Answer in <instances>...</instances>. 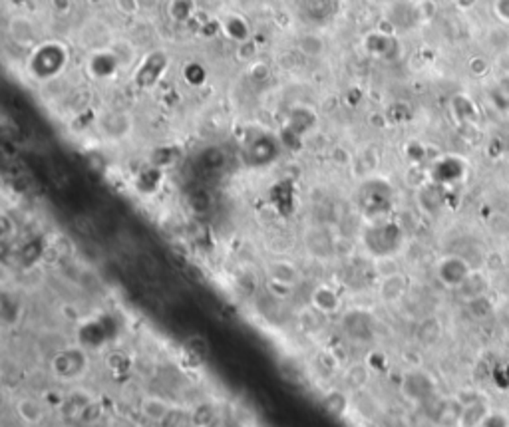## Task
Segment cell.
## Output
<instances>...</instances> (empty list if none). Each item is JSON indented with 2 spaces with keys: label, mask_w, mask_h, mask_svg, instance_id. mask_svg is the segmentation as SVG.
Returning <instances> with one entry per match:
<instances>
[{
  "label": "cell",
  "mask_w": 509,
  "mask_h": 427,
  "mask_svg": "<svg viewBox=\"0 0 509 427\" xmlns=\"http://www.w3.org/2000/svg\"><path fill=\"white\" fill-rule=\"evenodd\" d=\"M436 276L448 288H462L472 276V268L462 256L452 254V256H443L442 261L436 264Z\"/></svg>",
  "instance_id": "cell-1"
},
{
  "label": "cell",
  "mask_w": 509,
  "mask_h": 427,
  "mask_svg": "<svg viewBox=\"0 0 509 427\" xmlns=\"http://www.w3.org/2000/svg\"><path fill=\"white\" fill-rule=\"evenodd\" d=\"M52 368L58 373V378L62 380H76L88 368V360L82 348H68V350L60 352L52 361Z\"/></svg>",
  "instance_id": "cell-2"
},
{
  "label": "cell",
  "mask_w": 509,
  "mask_h": 427,
  "mask_svg": "<svg viewBox=\"0 0 509 427\" xmlns=\"http://www.w3.org/2000/svg\"><path fill=\"white\" fill-rule=\"evenodd\" d=\"M173 409H176V405L167 402L161 395L147 394L140 400V414L145 421L155 423V426H164V421L171 416Z\"/></svg>",
  "instance_id": "cell-3"
},
{
  "label": "cell",
  "mask_w": 509,
  "mask_h": 427,
  "mask_svg": "<svg viewBox=\"0 0 509 427\" xmlns=\"http://www.w3.org/2000/svg\"><path fill=\"white\" fill-rule=\"evenodd\" d=\"M402 390H404V395L410 397L412 402H426L434 395L436 385H434V380L428 373L412 372L404 378Z\"/></svg>",
  "instance_id": "cell-4"
},
{
  "label": "cell",
  "mask_w": 509,
  "mask_h": 427,
  "mask_svg": "<svg viewBox=\"0 0 509 427\" xmlns=\"http://www.w3.org/2000/svg\"><path fill=\"white\" fill-rule=\"evenodd\" d=\"M310 307L322 316H331V314H336L341 310L343 300L332 286L319 285L310 292Z\"/></svg>",
  "instance_id": "cell-5"
},
{
  "label": "cell",
  "mask_w": 509,
  "mask_h": 427,
  "mask_svg": "<svg viewBox=\"0 0 509 427\" xmlns=\"http://www.w3.org/2000/svg\"><path fill=\"white\" fill-rule=\"evenodd\" d=\"M299 278V268L288 261H277V263L269 264V280L275 286H281L283 290H288L290 286L297 285Z\"/></svg>",
  "instance_id": "cell-6"
},
{
  "label": "cell",
  "mask_w": 509,
  "mask_h": 427,
  "mask_svg": "<svg viewBox=\"0 0 509 427\" xmlns=\"http://www.w3.org/2000/svg\"><path fill=\"white\" fill-rule=\"evenodd\" d=\"M16 414L18 417L30 423V426H36L44 419V405L40 404L38 400L34 397H23L18 404H16Z\"/></svg>",
  "instance_id": "cell-7"
},
{
  "label": "cell",
  "mask_w": 509,
  "mask_h": 427,
  "mask_svg": "<svg viewBox=\"0 0 509 427\" xmlns=\"http://www.w3.org/2000/svg\"><path fill=\"white\" fill-rule=\"evenodd\" d=\"M183 350L188 352V356L193 360H207L209 358V340L201 334H191L183 342Z\"/></svg>",
  "instance_id": "cell-8"
},
{
  "label": "cell",
  "mask_w": 509,
  "mask_h": 427,
  "mask_svg": "<svg viewBox=\"0 0 509 427\" xmlns=\"http://www.w3.org/2000/svg\"><path fill=\"white\" fill-rule=\"evenodd\" d=\"M489 414L487 407L479 402L474 404L464 405V411H462V419H460V427H482L484 419Z\"/></svg>",
  "instance_id": "cell-9"
},
{
  "label": "cell",
  "mask_w": 509,
  "mask_h": 427,
  "mask_svg": "<svg viewBox=\"0 0 509 427\" xmlns=\"http://www.w3.org/2000/svg\"><path fill=\"white\" fill-rule=\"evenodd\" d=\"M406 290V283H404V278L398 276L396 273L392 274H386L384 278H382V285H380V295L384 300H398L400 295Z\"/></svg>",
  "instance_id": "cell-10"
},
{
  "label": "cell",
  "mask_w": 509,
  "mask_h": 427,
  "mask_svg": "<svg viewBox=\"0 0 509 427\" xmlns=\"http://www.w3.org/2000/svg\"><path fill=\"white\" fill-rule=\"evenodd\" d=\"M322 405H324V409L332 414V416L336 417H343L346 416V411H348V400H346V395L341 394V392H331V394L324 395V400H322Z\"/></svg>",
  "instance_id": "cell-11"
},
{
  "label": "cell",
  "mask_w": 509,
  "mask_h": 427,
  "mask_svg": "<svg viewBox=\"0 0 509 427\" xmlns=\"http://www.w3.org/2000/svg\"><path fill=\"white\" fill-rule=\"evenodd\" d=\"M482 427H509V419L505 414H487Z\"/></svg>",
  "instance_id": "cell-12"
}]
</instances>
